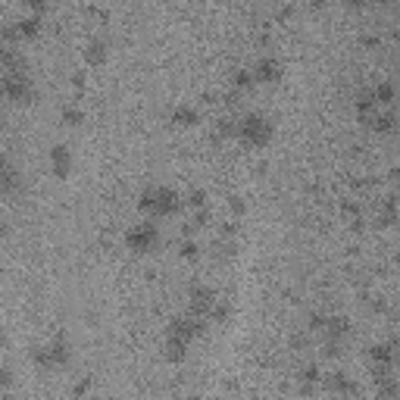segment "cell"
Masks as SVG:
<instances>
[{
	"label": "cell",
	"mask_w": 400,
	"mask_h": 400,
	"mask_svg": "<svg viewBox=\"0 0 400 400\" xmlns=\"http://www.w3.org/2000/svg\"><path fill=\"white\" fill-rule=\"evenodd\" d=\"M60 119H63V125H69V129H75V125H85V109H82V103H66V107L60 109Z\"/></svg>",
	"instance_id": "13"
},
{
	"label": "cell",
	"mask_w": 400,
	"mask_h": 400,
	"mask_svg": "<svg viewBox=\"0 0 400 400\" xmlns=\"http://www.w3.org/2000/svg\"><path fill=\"white\" fill-rule=\"evenodd\" d=\"M0 400H7V397H3V394H0Z\"/></svg>",
	"instance_id": "18"
},
{
	"label": "cell",
	"mask_w": 400,
	"mask_h": 400,
	"mask_svg": "<svg viewBox=\"0 0 400 400\" xmlns=\"http://www.w3.org/2000/svg\"><path fill=\"white\" fill-rule=\"evenodd\" d=\"M38 94V85H34L32 72L22 69V72H0V97L10 103H32Z\"/></svg>",
	"instance_id": "5"
},
{
	"label": "cell",
	"mask_w": 400,
	"mask_h": 400,
	"mask_svg": "<svg viewBox=\"0 0 400 400\" xmlns=\"http://www.w3.org/2000/svg\"><path fill=\"white\" fill-rule=\"evenodd\" d=\"M72 357H75V347L69 341V335H63V332L50 335L48 341L32 347V363L41 372H60V369H66L72 363Z\"/></svg>",
	"instance_id": "1"
},
{
	"label": "cell",
	"mask_w": 400,
	"mask_h": 400,
	"mask_svg": "<svg viewBox=\"0 0 400 400\" xmlns=\"http://www.w3.org/2000/svg\"><path fill=\"white\" fill-rule=\"evenodd\" d=\"M182 207V194L169 185H144L141 194H138V210L144 213V219H166Z\"/></svg>",
	"instance_id": "2"
},
{
	"label": "cell",
	"mask_w": 400,
	"mask_h": 400,
	"mask_svg": "<svg viewBox=\"0 0 400 400\" xmlns=\"http://www.w3.org/2000/svg\"><path fill=\"white\" fill-rule=\"evenodd\" d=\"M251 75L257 85H272L282 78V63L275 60V56H260L257 63L251 66Z\"/></svg>",
	"instance_id": "9"
},
{
	"label": "cell",
	"mask_w": 400,
	"mask_h": 400,
	"mask_svg": "<svg viewBox=\"0 0 400 400\" xmlns=\"http://www.w3.org/2000/svg\"><path fill=\"white\" fill-rule=\"evenodd\" d=\"M172 125H178V129H194L197 123H200V107H194L191 101H182L172 107Z\"/></svg>",
	"instance_id": "11"
},
{
	"label": "cell",
	"mask_w": 400,
	"mask_h": 400,
	"mask_svg": "<svg viewBox=\"0 0 400 400\" xmlns=\"http://www.w3.org/2000/svg\"><path fill=\"white\" fill-rule=\"evenodd\" d=\"M231 85H235V88H238V91H251V88H253V85H257V82H253V75H251V69H238V72H235V75H231Z\"/></svg>",
	"instance_id": "14"
},
{
	"label": "cell",
	"mask_w": 400,
	"mask_h": 400,
	"mask_svg": "<svg viewBox=\"0 0 400 400\" xmlns=\"http://www.w3.org/2000/svg\"><path fill=\"white\" fill-rule=\"evenodd\" d=\"M16 28H19V41L22 38H34V34L41 32V16H34V13L19 16V19H16Z\"/></svg>",
	"instance_id": "12"
},
{
	"label": "cell",
	"mask_w": 400,
	"mask_h": 400,
	"mask_svg": "<svg viewBox=\"0 0 400 400\" xmlns=\"http://www.w3.org/2000/svg\"><path fill=\"white\" fill-rule=\"evenodd\" d=\"M82 56H85L88 66H103L107 56H109V41L103 38V34H91L88 41H85V48H82Z\"/></svg>",
	"instance_id": "10"
},
{
	"label": "cell",
	"mask_w": 400,
	"mask_h": 400,
	"mask_svg": "<svg viewBox=\"0 0 400 400\" xmlns=\"http://www.w3.org/2000/svg\"><path fill=\"white\" fill-rule=\"evenodd\" d=\"M10 50H13V44L0 41V66H3V60H7V56H10Z\"/></svg>",
	"instance_id": "16"
},
{
	"label": "cell",
	"mask_w": 400,
	"mask_h": 400,
	"mask_svg": "<svg viewBox=\"0 0 400 400\" xmlns=\"http://www.w3.org/2000/svg\"><path fill=\"white\" fill-rule=\"evenodd\" d=\"M160 244H163V231H160L156 219H138L125 229V247L131 253H141V257L144 253H156Z\"/></svg>",
	"instance_id": "4"
},
{
	"label": "cell",
	"mask_w": 400,
	"mask_h": 400,
	"mask_svg": "<svg viewBox=\"0 0 400 400\" xmlns=\"http://www.w3.org/2000/svg\"><path fill=\"white\" fill-rule=\"evenodd\" d=\"M13 381H16L13 369H10V366H0V394L10 391V388H13Z\"/></svg>",
	"instance_id": "15"
},
{
	"label": "cell",
	"mask_w": 400,
	"mask_h": 400,
	"mask_svg": "<svg viewBox=\"0 0 400 400\" xmlns=\"http://www.w3.org/2000/svg\"><path fill=\"white\" fill-rule=\"evenodd\" d=\"M3 235H10V219L7 216H0V238Z\"/></svg>",
	"instance_id": "17"
},
{
	"label": "cell",
	"mask_w": 400,
	"mask_h": 400,
	"mask_svg": "<svg viewBox=\"0 0 400 400\" xmlns=\"http://www.w3.org/2000/svg\"><path fill=\"white\" fill-rule=\"evenodd\" d=\"M48 166H50V176L56 178H69L75 169V154L69 144H54L48 154Z\"/></svg>",
	"instance_id": "7"
},
{
	"label": "cell",
	"mask_w": 400,
	"mask_h": 400,
	"mask_svg": "<svg viewBox=\"0 0 400 400\" xmlns=\"http://www.w3.org/2000/svg\"><path fill=\"white\" fill-rule=\"evenodd\" d=\"M25 191H28V182L19 166L13 163L10 169H0V194L7 197V200H19Z\"/></svg>",
	"instance_id": "8"
},
{
	"label": "cell",
	"mask_w": 400,
	"mask_h": 400,
	"mask_svg": "<svg viewBox=\"0 0 400 400\" xmlns=\"http://www.w3.org/2000/svg\"><path fill=\"white\" fill-rule=\"evenodd\" d=\"M235 135L241 138L247 147H257L260 150V147H269V141L275 138V125H272V119L266 113L251 109V113H244L235 123Z\"/></svg>",
	"instance_id": "3"
},
{
	"label": "cell",
	"mask_w": 400,
	"mask_h": 400,
	"mask_svg": "<svg viewBox=\"0 0 400 400\" xmlns=\"http://www.w3.org/2000/svg\"><path fill=\"white\" fill-rule=\"evenodd\" d=\"M200 332H204V319L194 316V313H188V316H176V319H172L169 328H166V338L182 341V344H191V341H194Z\"/></svg>",
	"instance_id": "6"
}]
</instances>
